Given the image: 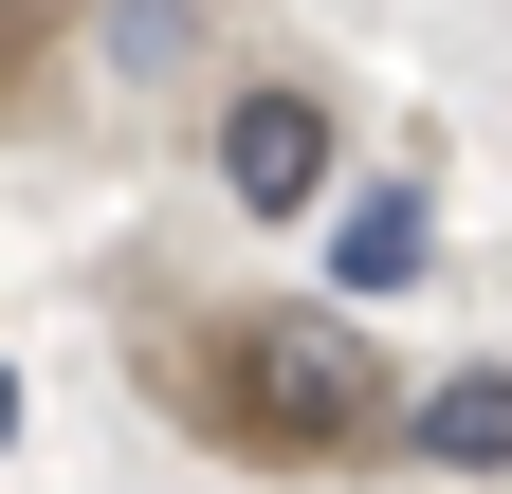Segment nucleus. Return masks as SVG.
<instances>
[{
	"label": "nucleus",
	"instance_id": "nucleus-1",
	"mask_svg": "<svg viewBox=\"0 0 512 494\" xmlns=\"http://www.w3.org/2000/svg\"><path fill=\"white\" fill-rule=\"evenodd\" d=\"M202 421L238 458H275V476H330V458H366L384 421V348L348 330V312H220L202 330Z\"/></svg>",
	"mask_w": 512,
	"mask_h": 494
},
{
	"label": "nucleus",
	"instance_id": "nucleus-2",
	"mask_svg": "<svg viewBox=\"0 0 512 494\" xmlns=\"http://www.w3.org/2000/svg\"><path fill=\"white\" fill-rule=\"evenodd\" d=\"M330 165H348V129H330V92H311V74L220 92V183H238L256 220H311V202H330Z\"/></svg>",
	"mask_w": 512,
	"mask_h": 494
},
{
	"label": "nucleus",
	"instance_id": "nucleus-3",
	"mask_svg": "<svg viewBox=\"0 0 512 494\" xmlns=\"http://www.w3.org/2000/svg\"><path fill=\"white\" fill-rule=\"evenodd\" d=\"M421 476H512V366H439V385L384 421Z\"/></svg>",
	"mask_w": 512,
	"mask_h": 494
},
{
	"label": "nucleus",
	"instance_id": "nucleus-4",
	"mask_svg": "<svg viewBox=\"0 0 512 494\" xmlns=\"http://www.w3.org/2000/svg\"><path fill=\"white\" fill-rule=\"evenodd\" d=\"M421 257H439V202H421V183H366V202L330 220V275H348V293H403Z\"/></svg>",
	"mask_w": 512,
	"mask_h": 494
},
{
	"label": "nucleus",
	"instance_id": "nucleus-5",
	"mask_svg": "<svg viewBox=\"0 0 512 494\" xmlns=\"http://www.w3.org/2000/svg\"><path fill=\"white\" fill-rule=\"evenodd\" d=\"M0 440H19V366H0Z\"/></svg>",
	"mask_w": 512,
	"mask_h": 494
}]
</instances>
